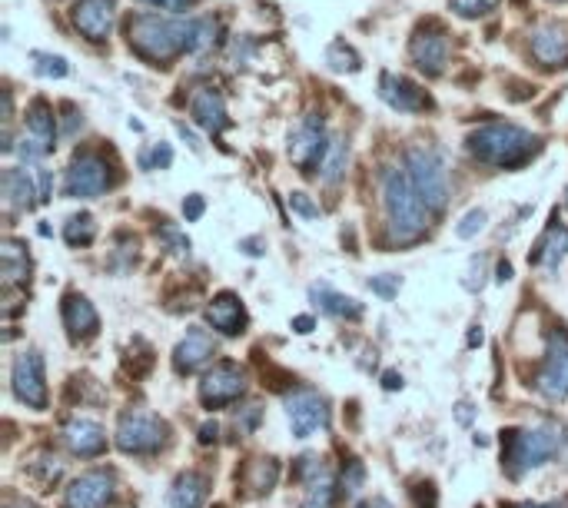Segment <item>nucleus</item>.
I'll return each instance as SVG.
<instances>
[{"mask_svg":"<svg viewBox=\"0 0 568 508\" xmlns=\"http://www.w3.org/2000/svg\"><path fill=\"white\" fill-rule=\"evenodd\" d=\"M409 54H412V64H416L422 74L436 77L446 70L449 64V37L446 30L439 27H419L416 37L409 44Z\"/></svg>","mask_w":568,"mask_h":508,"instance_id":"13","label":"nucleus"},{"mask_svg":"<svg viewBox=\"0 0 568 508\" xmlns=\"http://www.w3.org/2000/svg\"><path fill=\"white\" fill-rule=\"evenodd\" d=\"M359 508H392V505H389L386 499H369V502H363Z\"/></svg>","mask_w":568,"mask_h":508,"instance_id":"54","label":"nucleus"},{"mask_svg":"<svg viewBox=\"0 0 568 508\" xmlns=\"http://www.w3.org/2000/svg\"><path fill=\"white\" fill-rule=\"evenodd\" d=\"M64 442L67 449L80 455V459H94V455H100L103 449H107V435H103V429L97 422L90 419H74L64 425Z\"/></svg>","mask_w":568,"mask_h":508,"instance_id":"20","label":"nucleus"},{"mask_svg":"<svg viewBox=\"0 0 568 508\" xmlns=\"http://www.w3.org/2000/svg\"><path fill=\"white\" fill-rule=\"evenodd\" d=\"M293 472H296V479L306 482V499L299 508H333V502H336L333 472L326 469L323 459H316V455H303Z\"/></svg>","mask_w":568,"mask_h":508,"instance_id":"14","label":"nucleus"},{"mask_svg":"<svg viewBox=\"0 0 568 508\" xmlns=\"http://www.w3.org/2000/svg\"><path fill=\"white\" fill-rule=\"evenodd\" d=\"M94 236H97V223H94V216H87V213L70 216L64 226V240L70 246H87V243H94Z\"/></svg>","mask_w":568,"mask_h":508,"instance_id":"32","label":"nucleus"},{"mask_svg":"<svg viewBox=\"0 0 568 508\" xmlns=\"http://www.w3.org/2000/svg\"><path fill=\"white\" fill-rule=\"evenodd\" d=\"M110 186H113V173L107 167V160H100L97 153H84V157L70 163L64 193L74 196V200H94V196L107 193Z\"/></svg>","mask_w":568,"mask_h":508,"instance_id":"7","label":"nucleus"},{"mask_svg":"<svg viewBox=\"0 0 568 508\" xmlns=\"http://www.w3.org/2000/svg\"><path fill=\"white\" fill-rule=\"evenodd\" d=\"M382 386H386V389H399L402 386V376H399V372H386V382H382Z\"/></svg>","mask_w":568,"mask_h":508,"instance_id":"51","label":"nucleus"},{"mask_svg":"<svg viewBox=\"0 0 568 508\" xmlns=\"http://www.w3.org/2000/svg\"><path fill=\"white\" fill-rule=\"evenodd\" d=\"M379 97L399 113H422V110L432 107L429 93H422L412 80L399 77V74H389V70L379 77Z\"/></svg>","mask_w":568,"mask_h":508,"instance_id":"16","label":"nucleus"},{"mask_svg":"<svg viewBox=\"0 0 568 508\" xmlns=\"http://www.w3.org/2000/svg\"><path fill=\"white\" fill-rule=\"evenodd\" d=\"M495 279H499V283H509V279H512V266L502 263V266H499V276H495Z\"/></svg>","mask_w":568,"mask_h":508,"instance_id":"53","label":"nucleus"},{"mask_svg":"<svg viewBox=\"0 0 568 508\" xmlns=\"http://www.w3.org/2000/svg\"><path fill=\"white\" fill-rule=\"evenodd\" d=\"M163 240H167L173 246V253H180V256H187L190 253V240L183 233H177L173 226H163Z\"/></svg>","mask_w":568,"mask_h":508,"instance_id":"44","label":"nucleus"},{"mask_svg":"<svg viewBox=\"0 0 568 508\" xmlns=\"http://www.w3.org/2000/svg\"><path fill=\"white\" fill-rule=\"evenodd\" d=\"M562 449V432L555 425H535V429L502 432V462L512 479H519L535 465L549 462Z\"/></svg>","mask_w":568,"mask_h":508,"instance_id":"4","label":"nucleus"},{"mask_svg":"<svg viewBox=\"0 0 568 508\" xmlns=\"http://www.w3.org/2000/svg\"><path fill=\"white\" fill-rule=\"evenodd\" d=\"M203 210H206V203H203V196H187V200H183V216H187L190 223H196L203 216Z\"/></svg>","mask_w":568,"mask_h":508,"instance_id":"45","label":"nucleus"},{"mask_svg":"<svg viewBox=\"0 0 568 508\" xmlns=\"http://www.w3.org/2000/svg\"><path fill=\"white\" fill-rule=\"evenodd\" d=\"M14 396L30 409H47V382H44V359L40 352H20L10 372Z\"/></svg>","mask_w":568,"mask_h":508,"instance_id":"10","label":"nucleus"},{"mask_svg":"<svg viewBox=\"0 0 568 508\" xmlns=\"http://www.w3.org/2000/svg\"><path fill=\"white\" fill-rule=\"evenodd\" d=\"M502 508H562L559 502H549V505H539V502H519V505H502Z\"/></svg>","mask_w":568,"mask_h":508,"instance_id":"50","label":"nucleus"},{"mask_svg":"<svg viewBox=\"0 0 568 508\" xmlns=\"http://www.w3.org/2000/svg\"><path fill=\"white\" fill-rule=\"evenodd\" d=\"M27 127L37 140H44L50 150H54V137H57V117L50 110L47 100H34V107L27 110Z\"/></svg>","mask_w":568,"mask_h":508,"instance_id":"30","label":"nucleus"},{"mask_svg":"<svg viewBox=\"0 0 568 508\" xmlns=\"http://www.w3.org/2000/svg\"><path fill=\"white\" fill-rule=\"evenodd\" d=\"M70 17H74V27L80 30V34H84L87 40H94V44H100V40L110 37L113 4L110 0H80Z\"/></svg>","mask_w":568,"mask_h":508,"instance_id":"18","label":"nucleus"},{"mask_svg":"<svg viewBox=\"0 0 568 508\" xmlns=\"http://www.w3.org/2000/svg\"><path fill=\"white\" fill-rule=\"evenodd\" d=\"M406 170L409 180L416 186V193L422 196V203L432 213H442L449 203V180H446V163L436 150L429 147H412L406 153Z\"/></svg>","mask_w":568,"mask_h":508,"instance_id":"5","label":"nucleus"},{"mask_svg":"<svg viewBox=\"0 0 568 508\" xmlns=\"http://www.w3.org/2000/svg\"><path fill=\"white\" fill-rule=\"evenodd\" d=\"M64 326L70 329V336L74 339H90L100 329V316L84 296L70 293L64 299Z\"/></svg>","mask_w":568,"mask_h":508,"instance_id":"23","label":"nucleus"},{"mask_svg":"<svg viewBox=\"0 0 568 508\" xmlns=\"http://www.w3.org/2000/svg\"><path fill=\"white\" fill-rule=\"evenodd\" d=\"M200 30L203 20H183V17L137 14L127 20L130 47L143 60H153V64H170L173 57L200 50Z\"/></svg>","mask_w":568,"mask_h":508,"instance_id":"1","label":"nucleus"},{"mask_svg":"<svg viewBox=\"0 0 568 508\" xmlns=\"http://www.w3.org/2000/svg\"><path fill=\"white\" fill-rule=\"evenodd\" d=\"M193 120L200 123L206 133H213V137L230 127V117H226V103H223V97L213 87L196 90V97H193Z\"/></svg>","mask_w":568,"mask_h":508,"instance_id":"22","label":"nucleus"},{"mask_svg":"<svg viewBox=\"0 0 568 508\" xmlns=\"http://www.w3.org/2000/svg\"><path fill=\"white\" fill-rule=\"evenodd\" d=\"M34 70L40 77H67V60L54 54H34Z\"/></svg>","mask_w":568,"mask_h":508,"instance_id":"36","label":"nucleus"},{"mask_svg":"<svg viewBox=\"0 0 568 508\" xmlns=\"http://www.w3.org/2000/svg\"><path fill=\"white\" fill-rule=\"evenodd\" d=\"M535 389L552 402L568 399V333L565 329H555L549 336V352H545V366L539 372V379H535Z\"/></svg>","mask_w":568,"mask_h":508,"instance_id":"9","label":"nucleus"},{"mask_svg":"<svg viewBox=\"0 0 568 508\" xmlns=\"http://www.w3.org/2000/svg\"><path fill=\"white\" fill-rule=\"evenodd\" d=\"M293 329H296V333H313V319H309V316H296L293 319Z\"/></svg>","mask_w":568,"mask_h":508,"instance_id":"48","label":"nucleus"},{"mask_svg":"<svg viewBox=\"0 0 568 508\" xmlns=\"http://www.w3.org/2000/svg\"><path fill=\"white\" fill-rule=\"evenodd\" d=\"M280 479V462L273 459H253L246 462V469L240 475V485L246 495H266Z\"/></svg>","mask_w":568,"mask_h":508,"instance_id":"27","label":"nucleus"},{"mask_svg":"<svg viewBox=\"0 0 568 508\" xmlns=\"http://www.w3.org/2000/svg\"><path fill=\"white\" fill-rule=\"evenodd\" d=\"M326 150H329L326 123H323V117L309 113V117L296 127L293 137H289V160H293L303 173H313V167H323Z\"/></svg>","mask_w":568,"mask_h":508,"instance_id":"8","label":"nucleus"},{"mask_svg":"<svg viewBox=\"0 0 568 508\" xmlns=\"http://www.w3.org/2000/svg\"><path fill=\"white\" fill-rule=\"evenodd\" d=\"M213 352H216V342L210 333H203V329H190L187 339L180 342L177 352H173V369L177 372H196L200 366H206V362L213 359Z\"/></svg>","mask_w":568,"mask_h":508,"instance_id":"19","label":"nucleus"},{"mask_svg":"<svg viewBox=\"0 0 568 508\" xmlns=\"http://www.w3.org/2000/svg\"><path fill=\"white\" fill-rule=\"evenodd\" d=\"M449 7L456 10L459 17L475 20V17H485V14H492V10L499 7V0H449Z\"/></svg>","mask_w":568,"mask_h":508,"instance_id":"35","label":"nucleus"},{"mask_svg":"<svg viewBox=\"0 0 568 508\" xmlns=\"http://www.w3.org/2000/svg\"><path fill=\"white\" fill-rule=\"evenodd\" d=\"M472 157H479L489 167H522L525 160L539 150V140L529 130L515 127V123H485L469 137Z\"/></svg>","mask_w":568,"mask_h":508,"instance_id":"3","label":"nucleus"},{"mask_svg":"<svg viewBox=\"0 0 568 508\" xmlns=\"http://www.w3.org/2000/svg\"><path fill=\"white\" fill-rule=\"evenodd\" d=\"M170 163H173V150L167 147V143H157L153 153H140V167L143 170H167Z\"/></svg>","mask_w":568,"mask_h":508,"instance_id":"37","label":"nucleus"},{"mask_svg":"<svg viewBox=\"0 0 568 508\" xmlns=\"http://www.w3.org/2000/svg\"><path fill=\"white\" fill-rule=\"evenodd\" d=\"M382 210H386V233L389 243L409 246L426 236V210L422 196L416 193V186L409 180V170L389 167L382 173Z\"/></svg>","mask_w":568,"mask_h":508,"instance_id":"2","label":"nucleus"},{"mask_svg":"<svg viewBox=\"0 0 568 508\" xmlns=\"http://www.w3.org/2000/svg\"><path fill=\"white\" fill-rule=\"evenodd\" d=\"M346 163H349V143L346 137H329V150L323 157V180L333 186L343 180L346 173Z\"/></svg>","mask_w":568,"mask_h":508,"instance_id":"31","label":"nucleus"},{"mask_svg":"<svg viewBox=\"0 0 568 508\" xmlns=\"http://www.w3.org/2000/svg\"><path fill=\"white\" fill-rule=\"evenodd\" d=\"M30 475H34V479L44 485H54L60 475H64V465H60V459L57 455H50V452H37L34 455V462H30Z\"/></svg>","mask_w":568,"mask_h":508,"instance_id":"33","label":"nucleus"},{"mask_svg":"<svg viewBox=\"0 0 568 508\" xmlns=\"http://www.w3.org/2000/svg\"><path fill=\"white\" fill-rule=\"evenodd\" d=\"M206 319H210V326L216 333L236 336V333H243V326H246V309L240 303V296L220 293L210 306H206Z\"/></svg>","mask_w":568,"mask_h":508,"instance_id":"21","label":"nucleus"},{"mask_svg":"<svg viewBox=\"0 0 568 508\" xmlns=\"http://www.w3.org/2000/svg\"><path fill=\"white\" fill-rule=\"evenodd\" d=\"M286 412H289V425H293L296 439H309L313 432L329 425L326 399L313 389H296L293 396H286Z\"/></svg>","mask_w":568,"mask_h":508,"instance_id":"12","label":"nucleus"},{"mask_svg":"<svg viewBox=\"0 0 568 508\" xmlns=\"http://www.w3.org/2000/svg\"><path fill=\"white\" fill-rule=\"evenodd\" d=\"M0 186H4V196H7L10 210H34V203L40 200V193L34 190L30 176L24 170H17V167L4 170V180H0Z\"/></svg>","mask_w":568,"mask_h":508,"instance_id":"25","label":"nucleus"},{"mask_svg":"<svg viewBox=\"0 0 568 508\" xmlns=\"http://www.w3.org/2000/svg\"><path fill=\"white\" fill-rule=\"evenodd\" d=\"M363 479H366L363 462H349V469L343 472V492H346V495L359 492V485H363Z\"/></svg>","mask_w":568,"mask_h":508,"instance_id":"41","label":"nucleus"},{"mask_svg":"<svg viewBox=\"0 0 568 508\" xmlns=\"http://www.w3.org/2000/svg\"><path fill=\"white\" fill-rule=\"evenodd\" d=\"M0 276H4V286H27L30 256L17 240H4L0 246Z\"/></svg>","mask_w":568,"mask_h":508,"instance_id":"24","label":"nucleus"},{"mask_svg":"<svg viewBox=\"0 0 568 508\" xmlns=\"http://www.w3.org/2000/svg\"><path fill=\"white\" fill-rule=\"evenodd\" d=\"M140 4H150V7H160V10H173V14H180V10H187L193 0H140Z\"/></svg>","mask_w":568,"mask_h":508,"instance_id":"46","label":"nucleus"},{"mask_svg":"<svg viewBox=\"0 0 568 508\" xmlns=\"http://www.w3.org/2000/svg\"><path fill=\"white\" fill-rule=\"evenodd\" d=\"M110 499H113V475L94 469L70 482L64 508H107Z\"/></svg>","mask_w":568,"mask_h":508,"instance_id":"15","label":"nucleus"},{"mask_svg":"<svg viewBox=\"0 0 568 508\" xmlns=\"http://www.w3.org/2000/svg\"><path fill=\"white\" fill-rule=\"evenodd\" d=\"M482 226H485V213H482V210H472V213H466V220L459 223L456 233L462 236V240H472V236L479 233Z\"/></svg>","mask_w":568,"mask_h":508,"instance_id":"43","label":"nucleus"},{"mask_svg":"<svg viewBox=\"0 0 568 508\" xmlns=\"http://www.w3.org/2000/svg\"><path fill=\"white\" fill-rule=\"evenodd\" d=\"M309 296L316 299L323 313L336 316V319H359V316H363V306H359L356 299H349V296H343V293H336V289H333V286H326V283H319V286L309 289Z\"/></svg>","mask_w":568,"mask_h":508,"instance_id":"29","label":"nucleus"},{"mask_svg":"<svg viewBox=\"0 0 568 508\" xmlns=\"http://www.w3.org/2000/svg\"><path fill=\"white\" fill-rule=\"evenodd\" d=\"M565 256H568V226L552 223L549 233H545L542 240H539V246H535L532 263H539L545 269H555Z\"/></svg>","mask_w":568,"mask_h":508,"instance_id":"28","label":"nucleus"},{"mask_svg":"<svg viewBox=\"0 0 568 508\" xmlns=\"http://www.w3.org/2000/svg\"><path fill=\"white\" fill-rule=\"evenodd\" d=\"M565 206H568V193H565Z\"/></svg>","mask_w":568,"mask_h":508,"instance_id":"56","label":"nucleus"},{"mask_svg":"<svg viewBox=\"0 0 568 508\" xmlns=\"http://www.w3.org/2000/svg\"><path fill=\"white\" fill-rule=\"evenodd\" d=\"M369 289L382 299H392L399 293V276H373L369 279Z\"/></svg>","mask_w":568,"mask_h":508,"instance_id":"40","label":"nucleus"},{"mask_svg":"<svg viewBox=\"0 0 568 508\" xmlns=\"http://www.w3.org/2000/svg\"><path fill=\"white\" fill-rule=\"evenodd\" d=\"M532 54L542 67H568V24H542L532 34Z\"/></svg>","mask_w":568,"mask_h":508,"instance_id":"17","label":"nucleus"},{"mask_svg":"<svg viewBox=\"0 0 568 508\" xmlns=\"http://www.w3.org/2000/svg\"><path fill=\"white\" fill-rule=\"evenodd\" d=\"M177 130H180V137H183V140H187V143H190V147H193V150H200V143H196V137H193V133H190L187 127H183V123H180V127H177Z\"/></svg>","mask_w":568,"mask_h":508,"instance_id":"52","label":"nucleus"},{"mask_svg":"<svg viewBox=\"0 0 568 508\" xmlns=\"http://www.w3.org/2000/svg\"><path fill=\"white\" fill-rule=\"evenodd\" d=\"M260 419H263V406H256V402H253V406H246L240 416H236V429H240V432H253L256 425H260Z\"/></svg>","mask_w":568,"mask_h":508,"instance_id":"42","label":"nucleus"},{"mask_svg":"<svg viewBox=\"0 0 568 508\" xmlns=\"http://www.w3.org/2000/svg\"><path fill=\"white\" fill-rule=\"evenodd\" d=\"M243 392H246V372L236 366V362H220V366H213L200 382V399L206 409L230 406Z\"/></svg>","mask_w":568,"mask_h":508,"instance_id":"11","label":"nucleus"},{"mask_svg":"<svg viewBox=\"0 0 568 508\" xmlns=\"http://www.w3.org/2000/svg\"><path fill=\"white\" fill-rule=\"evenodd\" d=\"M206 495H210V479L200 472H187V475H180L177 485H173L170 505L173 508H203Z\"/></svg>","mask_w":568,"mask_h":508,"instance_id":"26","label":"nucleus"},{"mask_svg":"<svg viewBox=\"0 0 568 508\" xmlns=\"http://www.w3.org/2000/svg\"><path fill=\"white\" fill-rule=\"evenodd\" d=\"M17 153H20V160H24V163H37V160H44V157H47V153H50V147H47L44 140H37L34 133H30V137H24V140H20Z\"/></svg>","mask_w":568,"mask_h":508,"instance_id":"38","label":"nucleus"},{"mask_svg":"<svg viewBox=\"0 0 568 508\" xmlns=\"http://www.w3.org/2000/svg\"><path fill=\"white\" fill-rule=\"evenodd\" d=\"M167 442V425H163L157 416L150 412H123L120 425H117V445L123 452H133V455H150L157 452L160 445Z\"/></svg>","mask_w":568,"mask_h":508,"instance_id":"6","label":"nucleus"},{"mask_svg":"<svg viewBox=\"0 0 568 508\" xmlns=\"http://www.w3.org/2000/svg\"><path fill=\"white\" fill-rule=\"evenodd\" d=\"M50 173H40V203H47L50 200Z\"/></svg>","mask_w":568,"mask_h":508,"instance_id":"49","label":"nucleus"},{"mask_svg":"<svg viewBox=\"0 0 568 508\" xmlns=\"http://www.w3.org/2000/svg\"><path fill=\"white\" fill-rule=\"evenodd\" d=\"M326 64L329 70H336V74H353V70H359V57H356V50L353 47H346V44H333L326 50Z\"/></svg>","mask_w":568,"mask_h":508,"instance_id":"34","label":"nucleus"},{"mask_svg":"<svg viewBox=\"0 0 568 508\" xmlns=\"http://www.w3.org/2000/svg\"><path fill=\"white\" fill-rule=\"evenodd\" d=\"M216 435H220V425H216V422H203L200 442H203V445H210V442H216Z\"/></svg>","mask_w":568,"mask_h":508,"instance_id":"47","label":"nucleus"},{"mask_svg":"<svg viewBox=\"0 0 568 508\" xmlns=\"http://www.w3.org/2000/svg\"><path fill=\"white\" fill-rule=\"evenodd\" d=\"M289 206H293V213L306 216V220H319V206L309 200V193H289Z\"/></svg>","mask_w":568,"mask_h":508,"instance_id":"39","label":"nucleus"},{"mask_svg":"<svg viewBox=\"0 0 568 508\" xmlns=\"http://www.w3.org/2000/svg\"><path fill=\"white\" fill-rule=\"evenodd\" d=\"M479 342H482V329H472V333H469V346H479Z\"/></svg>","mask_w":568,"mask_h":508,"instance_id":"55","label":"nucleus"}]
</instances>
